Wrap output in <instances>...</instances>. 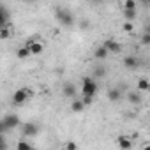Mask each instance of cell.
I'll use <instances>...</instances> for the list:
<instances>
[{
  "label": "cell",
  "mask_w": 150,
  "mask_h": 150,
  "mask_svg": "<svg viewBox=\"0 0 150 150\" xmlns=\"http://www.w3.org/2000/svg\"><path fill=\"white\" fill-rule=\"evenodd\" d=\"M96 94H97V83H96V78H92V76H85L83 81H81V96L96 97Z\"/></svg>",
  "instance_id": "6da1fadb"
},
{
  "label": "cell",
  "mask_w": 150,
  "mask_h": 150,
  "mask_svg": "<svg viewBox=\"0 0 150 150\" xmlns=\"http://www.w3.org/2000/svg\"><path fill=\"white\" fill-rule=\"evenodd\" d=\"M55 18H57L62 25H65V27H71V25L74 23V14H72L69 9H64V7H57V9H55Z\"/></svg>",
  "instance_id": "7a4b0ae2"
},
{
  "label": "cell",
  "mask_w": 150,
  "mask_h": 150,
  "mask_svg": "<svg viewBox=\"0 0 150 150\" xmlns=\"http://www.w3.org/2000/svg\"><path fill=\"white\" fill-rule=\"evenodd\" d=\"M28 96H30V90H28V88H18V90L13 94V103H14L16 106H20V104H23V103L28 99Z\"/></svg>",
  "instance_id": "3957f363"
},
{
  "label": "cell",
  "mask_w": 150,
  "mask_h": 150,
  "mask_svg": "<svg viewBox=\"0 0 150 150\" xmlns=\"http://www.w3.org/2000/svg\"><path fill=\"white\" fill-rule=\"evenodd\" d=\"M21 132H23V136H35L39 132V125L35 122H25L21 125Z\"/></svg>",
  "instance_id": "277c9868"
},
{
  "label": "cell",
  "mask_w": 150,
  "mask_h": 150,
  "mask_svg": "<svg viewBox=\"0 0 150 150\" xmlns=\"http://www.w3.org/2000/svg\"><path fill=\"white\" fill-rule=\"evenodd\" d=\"M2 120H4V124H6V127H7V129H14V127H18V125H20V122H21V120H20V117H18L16 113H9V115H6Z\"/></svg>",
  "instance_id": "5b68a950"
},
{
  "label": "cell",
  "mask_w": 150,
  "mask_h": 150,
  "mask_svg": "<svg viewBox=\"0 0 150 150\" xmlns=\"http://www.w3.org/2000/svg\"><path fill=\"white\" fill-rule=\"evenodd\" d=\"M4 27H11V23H9V11L6 9V6L0 4V28H4Z\"/></svg>",
  "instance_id": "8992f818"
},
{
  "label": "cell",
  "mask_w": 150,
  "mask_h": 150,
  "mask_svg": "<svg viewBox=\"0 0 150 150\" xmlns=\"http://www.w3.org/2000/svg\"><path fill=\"white\" fill-rule=\"evenodd\" d=\"M62 92H64V96L65 97H76V94H78V88H76V85L74 83H71V81H67L65 85H64V88H62Z\"/></svg>",
  "instance_id": "52a82bcc"
},
{
  "label": "cell",
  "mask_w": 150,
  "mask_h": 150,
  "mask_svg": "<svg viewBox=\"0 0 150 150\" xmlns=\"http://www.w3.org/2000/svg\"><path fill=\"white\" fill-rule=\"evenodd\" d=\"M103 46H104V48H106L110 53H120V51H122V46H120V44H118L115 39H108V41H106Z\"/></svg>",
  "instance_id": "ba28073f"
},
{
  "label": "cell",
  "mask_w": 150,
  "mask_h": 150,
  "mask_svg": "<svg viewBox=\"0 0 150 150\" xmlns=\"http://www.w3.org/2000/svg\"><path fill=\"white\" fill-rule=\"evenodd\" d=\"M120 99H122V88H110L108 90V101L118 103Z\"/></svg>",
  "instance_id": "9c48e42d"
},
{
  "label": "cell",
  "mask_w": 150,
  "mask_h": 150,
  "mask_svg": "<svg viewBox=\"0 0 150 150\" xmlns=\"http://www.w3.org/2000/svg\"><path fill=\"white\" fill-rule=\"evenodd\" d=\"M124 65L127 67V69H138L139 67V58H136V57H125L124 58Z\"/></svg>",
  "instance_id": "30bf717a"
},
{
  "label": "cell",
  "mask_w": 150,
  "mask_h": 150,
  "mask_svg": "<svg viewBox=\"0 0 150 150\" xmlns=\"http://www.w3.org/2000/svg\"><path fill=\"white\" fill-rule=\"evenodd\" d=\"M27 46H28V50H30V55H41V53L44 51L42 44L37 42V41H34V42H30V44H27Z\"/></svg>",
  "instance_id": "8fae6325"
},
{
  "label": "cell",
  "mask_w": 150,
  "mask_h": 150,
  "mask_svg": "<svg viewBox=\"0 0 150 150\" xmlns=\"http://www.w3.org/2000/svg\"><path fill=\"white\" fill-rule=\"evenodd\" d=\"M108 55H110V51H108L104 46H99V48L94 51V57H96L97 60H104V58H108Z\"/></svg>",
  "instance_id": "7c38bea8"
},
{
  "label": "cell",
  "mask_w": 150,
  "mask_h": 150,
  "mask_svg": "<svg viewBox=\"0 0 150 150\" xmlns=\"http://www.w3.org/2000/svg\"><path fill=\"white\" fill-rule=\"evenodd\" d=\"M118 146H120L122 150H129V148H132V141H131L127 136H120V138H118Z\"/></svg>",
  "instance_id": "4fadbf2b"
},
{
  "label": "cell",
  "mask_w": 150,
  "mask_h": 150,
  "mask_svg": "<svg viewBox=\"0 0 150 150\" xmlns=\"http://www.w3.org/2000/svg\"><path fill=\"white\" fill-rule=\"evenodd\" d=\"M83 108H85L83 101H81V99H76V97H74V101L71 103V110H72L74 113H78V111H83Z\"/></svg>",
  "instance_id": "5bb4252c"
},
{
  "label": "cell",
  "mask_w": 150,
  "mask_h": 150,
  "mask_svg": "<svg viewBox=\"0 0 150 150\" xmlns=\"http://www.w3.org/2000/svg\"><path fill=\"white\" fill-rule=\"evenodd\" d=\"M127 99H129L131 104H141V94L139 92H129Z\"/></svg>",
  "instance_id": "9a60e30c"
},
{
  "label": "cell",
  "mask_w": 150,
  "mask_h": 150,
  "mask_svg": "<svg viewBox=\"0 0 150 150\" xmlns=\"http://www.w3.org/2000/svg\"><path fill=\"white\" fill-rule=\"evenodd\" d=\"M150 90V81L146 78H141L138 81V92H148Z\"/></svg>",
  "instance_id": "2e32d148"
},
{
  "label": "cell",
  "mask_w": 150,
  "mask_h": 150,
  "mask_svg": "<svg viewBox=\"0 0 150 150\" xmlns=\"http://www.w3.org/2000/svg\"><path fill=\"white\" fill-rule=\"evenodd\" d=\"M122 11H124V16H125L127 21H132V20H136V16H138V11H136V9H122Z\"/></svg>",
  "instance_id": "e0dca14e"
},
{
  "label": "cell",
  "mask_w": 150,
  "mask_h": 150,
  "mask_svg": "<svg viewBox=\"0 0 150 150\" xmlns=\"http://www.w3.org/2000/svg\"><path fill=\"white\" fill-rule=\"evenodd\" d=\"M16 55H18V58H27V57H30V50H28V46H23V48H20Z\"/></svg>",
  "instance_id": "ac0fdd59"
},
{
  "label": "cell",
  "mask_w": 150,
  "mask_h": 150,
  "mask_svg": "<svg viewBox=\"0 0 150 150\" xmlns=\"http://www.w3.org/2000/svg\"><path fill=\"white\" fill-rule=\"evenodd\" d=\"M11 37V27H4V28H0V39L6 41Z\"/></svg>",
  "instance_id": "d6986e66"
},
{
  "label": "cell",
  "mask_w": 150,
  "mask_h": 150,
  "mask_svg": "<svg viewBox=\"0 0 150 150\" xmlns=\"http://www.w3.org/2000/svg\"><path fill=\"white\" fill-rule=\"evenodd\" d=\"M122 9H136V0H124Z\"/></svg>",
  "instance_id": "ffe728a7"
},
{
  "label": "cell",
  "mask_w": 150,
  "mask_h": 150,
  "mask_svg": "<svg viewBox=\"0 0 150 150\" xmlns=\"http://www.w3.org/2000/svg\"><path fill=\"white\" fill-rule=\"evenodd\" d=\"M122 30H124V32H127V34L134 32V23H132V21H125V23L122 25Z\"/></svg>",
  "instance_id": "44dd1931"
},
{
  "label": "cell",
  "mask_w": 150,
  "mask_h": 150,
  "mask_svg": "<svg viewBox=\"0 0 150 150\" xmlns=\"http://www.w3.org/2000/svg\"><path fill=\"white\" fill-rule=\"evenodd\" d=\"M106 74V69L104 67H96L94 69V78H103Z\"/></svg>",
  "instance_id": "7402d4cb"
},
{
  "label": "cell",
  "mask_w": 150,
  "mask_h": 150,
  "mask_svg": "<svg viewBox=\"0 0 150 150\" xmlns=\"http://www.w3.org/2000/svg\"><path fill=\"white\" fill-rule=\"evenodd\" d=\"M81 101H83V104H85V106H88V104H92V103H94V97H90V96H81Z\"/></svg>",
  "instance_id": "603a6c76"
},
{
  "label": "cell",
  "mask_w": 150,
  "mask_h": 150,
  "mask_svg": "<svg viewBox=\"0 0 150 150\" xmlns=\"http://www.w3.org/2000/svg\"><path fill=\"white\" fill-rule=\"evenodd\" d=\"M18 148H20V150H23V148H32V145H28L27 141H23V139H21V141L18 143Z\"/></svg>",
  "instance_id": "cb8c5ba5"
},
{
  "label": "cell",
  "mask_w": 150,
  "mask_h": 150,
  "mask_svg": "<svg viewBox=\"0 0 150 150\" xmlns=\"http://www.w3.org/2000/svg\"><path fill=\"white\" fill-rule=\"evenodd\" d=\"M7 131V127H6V124H4V120H0V134H4Z\"/></svg>",
  "instance_id": "d4e9b609"
},
{
  "label": "cell",
  "mask_w": 150,
  "mask_h": 150,
  "mask_svg": "<svg viewBox=\"0 0 150 150\" xmlns=\"http://www.w3.org/2000/svg\"><path fill=\"white\" fill-rule=\"evenodd\" d=\"M6 148V141H4V134H0V150Z\"/></svg>",
  "instance_id": "484cf974"
},
{
  "label": "cell",
  "mask_w": 150,
  "mask_h": 150,
  "mask_svg": "<svg viewBox=\"0 0 150 150\" xmlns=\"http://www.w3.org/2000/svg\"><path fill=\"white\" fill-rule=\"evenodd\" d=\"M141 41H143V44H148V42H150V35H148V34H143V39H141Z\"/></svg>",
  "instance_id": "4316f807"
},
{
  "label": "cell",
  "mask_w": 150,
  "mask_h": 150,
  "mask_svg": "<svg viewBox=\"0 0 150 150\" xmlns=\"http://www.w3.org/2000/svg\"><path fill=\"white\" fill-rule=\"evenodd\" d=\"M65 148H69V150H74V148H76V143H65Z\"/></svg>",
  "instance_id": "83f0119b"
},
{
  "label": "cell",
  "mask_w": 150,
  "mask_h": 150,
  "mask_svg": "<svg viewBox=\"0 0 150 150\" xmlns=\"http://www.w3.org/2000/svg\"><path fill=\"white\" fill-rule=\"evenodd\" d=\"M23 2H27V4H32V2H35V0H23Z\"/></svg>",
  "instance_id": "f1b7e54d"
}]
</instances>
